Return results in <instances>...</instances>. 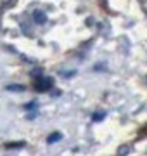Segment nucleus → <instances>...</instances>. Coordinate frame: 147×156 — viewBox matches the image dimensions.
I'll list each match as a JSON object with an SVG mask.
<instances>
[{"instance_id": "nucleus-1", "label": "nucleus", "mask_w": 147, "mask_h": 156, "mask_svg": "<svg viewBox=\"0 0 147 156\" xmlns=\"http://www.w3.org/2000/svg\"><path fill=\"white\" fill-rule=\"evenodd\" d=\"M52 85H54V80H52V78L40 76V78H36V82H35L33 87L38 90V92H45V90L52 89Z\"/></svg>"}, {"instance_id": "nucleus-2", "label": "nucleus", "mask_w": 147, "mask_h": 156, "mask_svg": "<svg viewBox=\"0 0 147 156\" xmlns=\"http://www.w3.org/2000/svg\"><path fill=\"white\" fill-rule=\"evenodd\" d=\"M33 21L36 23V24H43V23H47V14L43 11H35L33 12Z\"/></svg>"}, {"instance_id": "nucleus-3", "label": "nucleus", "mask_w": 147, "mask_h": 156, "mask_svg": "<svg viewBox=\"0 0 147 156\" xmlns=\"http://www.w3.org/2000/svg\"><path fill=\"white\" fill-rule=\"evenodd\" d=\"M62 139V134H59V132H54L52 135H49V139H47V142L49 144H54V142H57V140Z\"/></svg>"}, {"instance_id": "nucleus-4", "label": "nucleus", "mask_w": 147, "mask_h": 156, "mask_svg": "<svg viewBox=\"0 0 147 156\" xmlns=\"http://www.w3.org/2000/svg\"><path fill=\"white\" fill-rule=\"evenodd\" d=\"M23 146H24V142L23 140H19V142H7L5 147L7 149H19V147H23Z\"/></svg>"}, {"instance_id": "nucleus-5", "label": "nucleus", "mask_w": 147, "mask_h": 156, "mask_svg": "<svg viewBox=\"0 0 147 156\" xmlns=\"http://www.w3.org/2000/svg\"><path fill=\"white\" fill-rule=\"evenodd\" d=\"M5 90H11V92H23L24 85H7Z\"/></svg>"}, {"instance_id": "nucleus-6", "label": "nucleus", "mask_w": 147, "mask_h": 156, "mask_svg": "<svg viewBox=\"0 0 147 156\" xmlns=\"http://www.w3.org/2000/svg\"><path fill=\"white\" fill-rule=\"evenodd\" d=\"M128 153H130V146H126V144L121 146V147L118 149V156H126Z\"/></svg>"}, {"instance_id": "nucleus-7", "label": "nucleus", "mask_w": 147, "mask_h": 156, "mask_svg": "<svg viewBox=\"0 0 147 156\" xmlns=\"http://www.w3.org/2000/svg\"><path fill=\"white\" fill-rule=\"evenodd\" d=\"M104 118H106V111H97L94 115V122H102Z\"/></svg>"}, {"instance_id": "nucleus-8", "label": "nucleus", "mask_w": 147, "mask_h": 156, "mask_svg": "<svg viewBox=\"0 0 147 156\" xmlns=\"http://www.w3.org/2000/svg\"><path fill=\"white\" fill-rule=\"evenodd\" d=\"M31 76H42L43 75V71H42V68H35V69H31V73H29Z\"/></svg>"}, {"instance_id": "nucleus-9", "label": "nucleus", "mask_w": 147, "mask_h": 156, "mask_svg": "<svg viewBox=\"0 0 147 156\" xmlns=\"http://www.w3.org/2000/svg\"><path fill=\"white\" fill-rule=\"evenodd\" d=\"M24 108H26V109H35V108H36V102L33 101V102H29V104H26Z\"/></svg>"}, {"instance_id": "nucleus-10", "label": "nucleus", "mask_w": 147, "mask_h": 156, "mask_svg": "<svg viewBox=\"0 0 147 156\" xmlns=\"http://www.w3.org/2000/svg\"><path fill=\"white\" fill-rule=\"evenodd\" d=\"M74 73H76V71H74V69H73V71H64V73H62V75H64V76H73Z\"/></svg>"}, {"instance_id": "nucleus-11", "label": "nucleus", "mask_w": 147, "mask_h": 156, "mask_svg": "<svg viewBox=\"0 0 147 156\" xmlns=\"http://www.w3.org/2000/svg\"><path fill=\"white\" fill-rule=\"evenodd\" d=\"M101 4H102L104 7H106V0H101Z\"/></svg>"}]
</instances>
